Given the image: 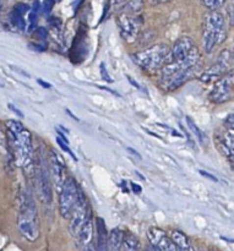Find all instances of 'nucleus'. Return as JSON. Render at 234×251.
Listing matches in <instances>:
<instances>
[{"label": "nucleus", "instance_id": "nucleus-41", "mask_svg": "<svg viewBox=\"0 0 234 251\" xmlns=\"http://www.w3.org/2000/svg\"><path fill=\"white\" fill-rule=\"evenodd\" d=\"M166 251H178V250H177V247L173 244V242H171V244H169L168 249H167Z\"/></svg>", "mask_w": 234, "mask_h": 251}, {"label": "nucleus", "instance_id": "nucleus-12", "mask_svg": "<svg viewBox=\"0 0 234 251\" xmlns=\"http://www.w3.org/2000/svg\"><path fill=\"white\" fill-rule=\"evenodd\" d=\"M195 47L194 41L188 36L181 37L177 39L176 43L173 44L171 49H169V58L168 61H182L188 56L191 49Z\"/></svg>", "mask_w": 234, "mask_h": 251}, {"label": "nucleus", "instance_id": "nucleus-18", "mask_svg": "<svg viewBox=\"0 0 234 251\" xmlns=\"http://www.w3.org/2000/svg\"><path fill=\"white\" fill-rule=\"evenodd\" d=\"M92 238H93V218H92V211H91L87 220H86V222L83 223L82 228H81L80 232H78L76 239H78V244H80L81 247H86V245L91 244Z\"/></svg>", "mask_w": 234, "mask_h": 251}, {"label": "nucleus", "instance_id": "nucleus-13", "mask_svg": "<svg viewBox=\"0 0 234 251\" xmlns=\"http://www.w3.org/2000/svg\"><path fill=\"white\" fill-rule=\"evenodd\" d=\"M216 147H218L221 152L225 154L226 157L231 159V164H233V154H234V136H233V129H228L223 132H216L215 136Z\"/></svg>", "mask_w": 234, "mask_h": 251}, {"label": "nucleus", "instance_id": "nucleus-14", "mask_svg": "<svg viewBox=\"0 0 234 251\" xmlns=\"http://www.w3.org/2000/svg\"><path fill=\"white\" fill-rule=\"evenodd\" d=\"M227 38V31L223 29H208L203 31V48L206 53H212L216 47L222 44Z\"/></svg>", "mask_w": 234, "mask_h": 251}, {"label": "nucleus", "instance_id": "nucleus-8", "mask_svg": "<svg viewBox=\"0 0 234 251\" xmlns=\"http://www.w3.org/2000/svg\"><path fill=\"white\" fill-rule=\"evenodd\" d=\"M233 65V53L231 49H223L218 54L215 63L200 76V80L204 82H211L212 80H218L220 77L230 73Z\"/></svg>", "mask_w": 234, "mask_h": 251}, {"label": "nucleus", "instance_id": "nucleus-22", "mask_svg": "<svg viewBox=\"0 0 234 251\" xmlns=\"http://www.w3.org/2000/svg\"><path fill=\"white\" fill-rule=\"evenodd\" d=\"M41 10V4H39L38 0H34L33 5L31 6L28 15V32H33L37 27V16H38V12Z\"/></svg>", "mask_w": 234, "mask_h": 251}, {"label": "nucleus", "instance_id": "nucleus-2", "mask_svg": "<svg viewBox=\"0 0 234 251\" xmlns=\"http://www.w3.org/2000/svg\"><path fill=\"white\" fill-rule=\"evenodd\" d=\"M6 129V142L11 150V154L17 167L25 171H33L34 150L32 144V134L19 120H7L5 123Z\"/></svg>", "mask_w": 234, "mask_h": 251}, {"label": "nucleus", "instance_id": "nucleus-17", "mask_svg": "<svg viewBox=\"0 0 234 251\" xmlns=\"http://www.w3.org/2000/svg\"><path fill=\"white\" fill-rule=\"evenodd\" d=\"M29 11V6L24 2H19L14 6L11 14H10V20L11 24L20 31H24L26 27V21H25V15Z\"/></svg>", "mask_w": 234, "mask_h": 251}, {"label": "nucleus", "instance_id": "nucleus-10", "mask_svg": "<svg viewBox=\"0 0 234 251\" xmlns=\"http://www.w3.org/2000/svg\"><path fill=\"white\" fill-rule=\"evenodd\" d=\"M49 169H51V176L53 178L55 190L59 194L66 179V167L60 154L56 153L55 151H52L51 159H49Z\"/></svg>", "mask_w": 234, "mask_h": 251}, {"label": "nucleus", "instance_id": "nucleus-20", "mask_svg": "<svg viewBox=\"0 0 234 251\" xmlns=\"http://www.w3.org/2000/svg\"><path fill=\"white\" fill-rule=\"evenodd\" d=\"M123 235L124 233L119 228H114L108 233V250L107 251H120L122 250Z\"/></svg>", "mask_w": 234, "mask_h": 251}, {"label": "nucleus", "instance_id": "nucleus-5", "mask_svg": "<svg viewBox=\"0 0 234 251\" xmlns=\"http://www.w3.org/2000/svg\"><path fill=\"white\" fill-rule=\"evenodd\" d=\"M169 47L166 44L152 46L145 50L134 54L132 59L139 66L146 71L159 70L169 58Z\"/></svg>", "mask_w": 234, "mask_h": 251}, {"label": "nucleus", "instance_id": "nucleus-34", "mask_svg": "<svg viewBox=\"0 0 234 251\" xmlns=\"http://www.w3.org/2000/svg\"><path fill=\"white\" fill-rule=\"evenodd\" d=\"M177 250L178 251H195L194 250L193 245H191V243H189V244H186V245H183V247H177Z\"/></svg>", "mask_w": 234, "mask_h": 251}, {"label": "nucleus", "instance_id": "nucleus-37", "mask_svg": "<svg viewBox=\"0 0 234 251\" xmlns=\"http://www.w3.org/2000/svg\"><path fill=\"white\" fill-rule=\"evenodd\" d=\"M37 82H38L39 85L42 86V87H44V88H52V83L46 82V81L41 80V78H38V80H37Z\"/></svg>", "mask_w": 234, "mask_h": 251}, {"label": "nucleus", "instance_id": "nucleus-44", "mask_svg": "<svg viewBox=\"0 0 234 251\" xmlns=\"http://www.w3.org/2000/svg\"><path fill=\"white\" fill-rule=\"evenodd\" d=\"M66 113H68V114H69V115H70V117H71V118H73V119H74V120H76V122H78V118H76V117H75V115H74V114H73V113H71V112H70V110H69V109H66Z\"/></svg>", "mask_w": 234, "mask_h": 251}, {"label": "nucleus", "instance_id": "nucleus-28", "mask_svg": "<svg viewBox=\"0 0 234 251\" xmlns=\"http://www.w3.org/2000/svg\"><path fill=\"white\" fill-rule=\"evenodd\" d=\"M54 4H55V0H44L43 5H42V11L44 14H49L53 10Z\"/></svg>", "mask_w": 234, "mask_h": 251}, {"label": "nucleus", "instance_id": "nucleus-7", "mask_svg": "<svg viewBox=\"0 0 234 251\" xmlns=\"http://www.w3.org/2000/svg\"><path fill=\"white\" fill-rule=\"evenodd\" d=\"M78 195V186L73 176H66L61 190L59 191V211L61 217L69 220Z\"/></svg>", "mask_w": 234, "mask_h": 251}, {"label": "nucleus", "instance_id": "nucleus-35", "mask_svg": "<svg viewBox=\"0 0 234 251\" xmlns=\"http://www.w3.org/2000/svg\"><path fill=\"white\" fill-rule=\"evenodd\" d=\"M199 172H200L201 176H205V178H208L210 180H212V181H217V178H216V176H213L212 174L208 173V172H205V171H199Z\"/></svg>", "mask_w": 234, "mask_h": 251}, {"label": "nucleus", "instance_id": "nucleus-40", "mask_svg": "<svg viewBox=\"0 0 234 251\" xmlns=\"http://www.w3.org/2000/svg\"><path fill=\"white\" fill-rule=\"evenodd\" d=\"M152 5H157V4H164V2H168L171 0H150Z\"/></svg>", "mask_w": 234, "mask_h": 251}, {"label": "nucleus", "instance_id": "nucleus-32", "mask_svg": "<svg viewBox=\"0 0 234 251\" xmlns=\"http://www.w3.org/2000/svg\"><path fill=\"white\" fill-rule=\"evenodd\" d=\"M182 127H183V126H182ZM183 131H184V134L186 135V140H188V141H189V144H190V146H191V147H195V141H194L193 137H191L190 132H189L186 129H184V127H183Z\"/></svg>", "mask_w": 234, "mask_h": 251}, {"label": "nucleus", "instance_id": "nucleus-4", "mask_svg": "<svg viewBox=\"0 0 234 251\" xmlns=\"http://www.w3.org/2000/svg\"><path fill=\"white\" fill-rule=\"evenodd\" d=\"M34 174H36V190L39 200L44 205H51L53 201V189H52L51 169L49 161H47L43 153L34 156Z\"/></svg>", "mask_w": 234, "mask_h": 251}, {"label": "nucleus", "instance_id": "nucleus-1", "mask_svg": "<svg viewBox=\"0 0 234 251\" xmlns=\"http://www.w3.org/2000/svg\"><path fill=\"white\" fill-rule=\"evenodd\" d=\"M203 60L196 47L184 60L167 61L159 69V85L166 91H174L195 77L201 70Z\"/></svg>", "mask_w": 234, "mask_h": 251}, {"label": "nucleus", "instance_id": "nucleus-3", "mask_svg": "<svg viewBox=\"0 0 234 251\" xmlns=\"http://www.w3.org/2000/svg\"><path fill=\"white\" fill-rule=\"evenodd\" d=\"M17 229L29 243H34L39 238L38 212L33 198L27 191H21L20 194Z\"/></svg>", "mask_w": 234, "mask_h": 251}, {"label": "nucleus", "instance_id": "nucleus-46", "mask_svg": "<svg viewBox=\"0 0 234 251\" xmlns=\"http://www.w3.org/2000/svg\"><path fill=\"white\" fill-rule=\"evenodd\" d=\"M81 2H82V0H80V4H81Z\"/></svg>", "mask_w": 234, "mask_h": 251}, {"label": "nucleus", "instance_id": "nucleus-43", "mask_svg": "<svg viewBox=\"0 0 234 251\" xmlns=\"http://www.w3.org/2000/svg\"><path fill=\"white\" fill-rule=\"evenodd\" d=\"M101 88H102V90H104V91H108V92H109V93H113V95H114V96H120L119 93H117V92H115V91L110 90V88H107V87H101Z\"/></svg>", "mask_w": 234, "mask_h": 251}, {"label": "nucleus", "instance_id": "nucleus-11", "mask_svg": "<svg viewBox=\"0 0 234 251\" xmlns=\"http://www.w3.org/2000/svg\"><path fill=\"white\" fill-rule=\"evenodd\" d=\"M118 24H119L120 33H122L123 38L128 39V41H131V39L136 38L142 22L139 17L134 16V14H129L128 12V14L122 15L119 17Z\"/></svg>", "mask_w": 234, "mask_h": 251}, {"label": "nucleus", "instance_id": "nucleus-31", "mask_svg": "<svg viewBox=\"0 0 234 251\" xmlns=\"http://www.w3.org/2000/svg\"><path fill=\"white\" fill-rule=\"evenodd\" d=\"M226 127H228V129H233V127H234V117H233V114H230V115H228L227 119H226Z\"/></svg>", "mask_w": 234, "mask_h": 251}, {"label": "nucleus", "instance_id": "nucleus-36", "mask_svg": "<svg viewBox=\"0 0 234 251\" xmlns=\"http://www.w3.org/2000/svg\"><path fill=\"white\" fill-rule=\"evenodd\" d=\"M9 109H10V110H12V112H14L15 114H16V115H19V117L24 118V114H22V112H21V110H19V109H17V108L15 107L14 104H11V103H10V104H9Z\"/></svg>", "mask_w": 234, "mask_h": 251}, {"label": "nucleus", "instance_id": "nucleus-26", "mask_svg": "<svg viewBox=\"0 0 234 251\" xmlns=\"http://www.w3.org/2000/svg\"><path fill=\"white\" fill-rule=\"evenodd\" d=\"M33 33L36 34V37L41 42H46L47 39H48V36H49V32L46 27H36V29L33 31Z\"/></svg>", "mask_w": 234, "mask_h": 251}, {"label": "nucleus", "instance_id": "nucleus-38", "mask_svg": "<svg viewBox=\"0 0 234 251\" xmlns=\"http://www.w3.org/2000/svg\"><path fill=\"white\" fill-rule=\"evenodd\" d=\"M128 80H129V82H130V83H131V85H132V86H134V87H135V88H137V90H140V88H141V86H140V85H139V83H137V82H136V81H135V80H132V78H131V77H130V76H128Z\"/></svg>", "mask_w": 234, "mask_h": 251}, {"label": "nucleus", "instance_id": "nucleus-21", "mask_svg": "<svg viewBox=\"0 0 234 251\" xmlns=\"http://www.w3.org/2000/svg\"><path fill=\"white\" fill-rule=\"evenodd\" d=\"M120 251H140V242L132 233L123 235L122 250Z\"/></svg>", "mask_w": 234, "mask_h": 251}, {"label": "nucleus", "instance_id": "nucleus-25", "mask_svg": "<svg viewBox=\"0 0 234 251\" xmlns=\"http://www.w3.org/2000/svg\"><path fill=\"white\" fill-rule=\"evenodd\" d=\"M144 1L145 0H129V2H128V11H129V14L139 12L142 9V6H144Z\"/></svg>", "mask_w": 234, "mask_h": 251}, {"label": "nucleus", "instance_id": "nucleus-16", "mask_svg": "<svg viewBox=\"0 0 234 251\" xmlns=\"http://www.w3.org/2000/svg\"><path fill=\"white\" fill-rule=\"evenodd\" d=\"M226 28V20L221 12L210 11L205 15L203 22V31H208V29H223Z\"/></svg>", "mask_w": 234, "mask_h": 251}, {"label": "nucleus", "instance_id": "nucleus-27", "mask_svg": "<svg viewBox=\"0 0 234 251\" xmlns=\"http://www.w3.org/2000/svg\"><path fill=\"white\" fill-rule=\"evenodd\" d=\"M56 144H58V146L60 147V149L63 150L64 152H66V153H69L71 157H73L74 159H75V161H78V158H76V156H75V154H74V152L71 151L70 147H69L68 144H65V142H64L61 139H59V137H56Z\"/></svg>", "mask_w": 234, "mask_h": 251}, {"label": "nucleus", "instance_id": "nucleus-23", "mask_svg": "<svg viewBox=\"0 0 234 251\" xmlns=\"http://www.w3.org/2000/svg\"><path fill=\"white\" fill-rule=\"evenodd\" d=\"M201 1H203L204 6L210 11H217L225 5L226 0H201Z\"/></svg>", "mask_w": 234, "mask_h": 251}, {"label": "nucleus", "instance_id": "nucleus-9", "mask_svg": "<svg viewBox=\"0 0 234 251\" xmlns=\"http://www.w3.org/2000/svg\"><path fill=\"white\" fill-rule=\"evenodd\" d=\"M233 73H228L216 81L212 91L208 95V100L215 104H223L226 102H230L233 98Z\"/></svg>", "mask_w": 234, "mask_h": 251}, {"label": "nucleus", "instance_id": "nucleus-45", "mask_svg": "<svg viewBox=\"0 0 234 251\" xmlns=\"http://www.w3.org/2000/svg\"><path fill=\"white\" fill-rule=\"evenodd\" d=\"M0 87H2V85H1V83H0Z\"/></svg>", "mask_w": 234, "mask_h": 251}, {"label": "nucleus", "instance_id": "nucleus-30", "mask_svg": "<svg viewBox=\"0 0 234 251\" xmlns=\"http://www.w3.org/2000/svg\"><path fill=\"white\" fill-rule=\"evenodd\" d=\"M49 24H51V26L53 27L54 29H60L61 28V20L58 19V17L52 16L51 19H49Z\"/></svg>", "mask_w": 234, "mask_h": 251}, {"label": "nucleus", "instance_id": "nucleus-6", "mask_svg": "<svg viewBox=\"0 0 234 251\" xmlns=\"http://www.w3.org/2000/svg\"><path fill=\"white\" fill-rule=\"evenodd\" d=\"M91 211L92 210H91V206L88 203L87 199H86L85 194L78 189V200H76L75 206H74L70 217H69V220H70V223H69V232H70V234L74 238L78 237V232H80L83 223L87 220Z\"/></svg>", "mask_w": 234, "mask_h": 251}, {"label": "nucleus", "instance_id": "nucleus-42", "mask_svg": "<svg viewBox=\"0 0 234 251\" xmlns=\"http://www.w3.org/2000/svg\"><path fill=\"white\" fill-rule=\"evenodd\" d=\"M82 251H95V248L92 247V244H88V245H86L85 248H83Z\"/></svg>", "mask_w": 234, "mask_h": 251}, {"label": "nucleus", "instance_id": "nucleus-19", "mask_svg": "<svg viewBox=\"0 0 234 251\" xmlns=\"http://www.w3.org/2000/svg\"><path fill=\"white\" fill-rule=\"evenodd\" d=\"M96 229H97V247L95 251L108 250V230L103 218L98 217L96 220Z\"/></svg>", "mask_w": 234, "mask_h": 251}, {"label": "nucleus", "instance_id": "nucleus-39", "mask_svg": "<svg viewBox=\"0 0 234 251\" xmlns=\"http://www.w3.org/2000/svg\"><path fill=\"white\" fill-rule=\"evenodd\" d=\"M127 150H128V151H129V152H131V153H132V156L137 157V158H141V156H140V153H139V152H137V151H135L134 149H131V147H128Z\"/></svg>", "mask_w": 234, "mask_h": 251}, {"label": "nucleus", "instance_id": "nucleus-47", "mask_svg": "<svg viewBox=\"0 0 234 251\" xmlns=\"http://www.w3.org/2000/svg\"><path fill=\"white\" fill-rule=\"evenodd\" d=\"M0 5H1V2H0Z\"/></svg>", "mask_w": 234, "mask_h": 251}, {"label": "nucleus", "instance_id": "nucleus-24", "mask_svg": "<svg viewBox=\"0 0 234 251\" xmlns=\"http://www.w3.org/2000/svg\"><path fill=\"white\" fill-rule=\"evenodd\" d=\"M186 123H188V126L190 127V130H191V131H193L194 134H195V136L198 137V140H199V141H200L201 144H204V142H205V136H204L203 131H201V130L199 129L198 126H196V125H195V123H194L193 120L190 119V118H188V117H186Z\"/></svg>", "mask_w": 234, "mask_h": 251}, {"label": "nucleus", "instance_id": "nucleus-29", "mask_svg": "<svg viewBox=\"0 0 234 251\" xmlns=\"http://www.w3.org/2000/svg\"><path fill=\"white\" fill-rule=\"evenodd\" d=\"M100 69H101V74H102V77H103V80H104V81H107V82H109V83H112V82H113V78L110 77V76H109V74H108L107 69H105V65H104V63H102V64H101Z\"/></svg>", "mask_w": 234, "mask_h": 251}, {"label": "nucleus", "instance_id": "nucleus-33", "mask_svg": "<svg viewBox=\"0 0 234 251\" xmlns=\"http://www.w3.org/2000/svg\"><path fill=\"white\" fill-rule=\"evenodd\" d=\"M130 186H131V189H132V191H134V194H136V195H139V194H141L142 193V188L140 185H137V184H135V183H130Z\"/></svg>", "mask_w": 234, "mask_h": 251}, {"label": "nucleus", "instance_id": "nucleus-15", "mask_svg": "<svg viewBox=\"0 0 234 251\" xmlns=\"http://www.w3.org/2000/svg\"><path fill=\"white\" fill-rule=\"evenodd\" d=\"M147 239H149L152 251H166L172 242L167 233L157 227L150 228L147 232Z\"/></svg>", "mask_w": 234, "mask_h": 251}]
</instances>
